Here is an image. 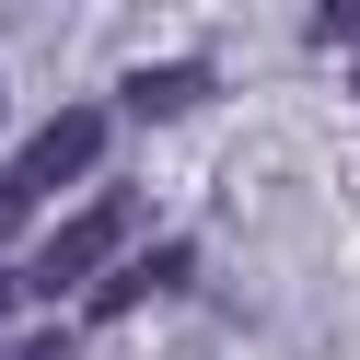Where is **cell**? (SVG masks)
I'll return each instance as SVG.
<instances>
[{"mask_svg":"<svg viewBox=\"0 0 360 360\" xmlns=\"http://www.w3.org/2000/svg\"><path fill=\"white\" fill-rule=\"evenodd\" d=\"M24 210H35V186H24V174H0V256H12V233H24Z\"/></svg>","mask_w":360,"mask_h":360,"instance_id":"cell-5","label":"cell"},{"mask_svg":"<svg viewBox=\"0 0 360 360\" xmlns=\"http://www.w3.org/2000/svg\"><path fill=\"white\" fill-rule=\"evenodd\" d=\"M174 279H186V244H151V256L105 267V279H94V302H82V326H117V314H140L151 290H174Z\"/></svg>","mask_w":360,"mask_h":360,"instance_id":"cell-3","label":"cell"},{"mask_svg":"<svg viewBox=\"0 0 360 360\" xmlns=\"http://www.w3.org/2000/svg\"><path fill=\"white\" fill-rule=\"evenodd\" d=\"M94 163H105V105H58V117L12 151V174H24L35 198H47V186H82Z\"/></svg>","mask_w":360,"mask_h":360,"instance_id":"cell-2","label":"cell"},{"mask_svg":"<svg viewBox=\"0 0 360 360\" xmlns=\"http://www.w3.org/2000/svg\"><path fill=\"white\" fill-rule=\"evenodd\" d=\"M128 221H140V198H94V210H82V221H58V233L47 244H35V267H24V290H47V302H70V290H82V302H94V267H117V244H128Z\"/></svg>","mask_w":360,"mask_h":360,"instance_id":"cell-1","label":"cell"},{"mask_svg":"<svg viewBox=\"0 0 360 360\" xmlns=\"http://www.w3.org/2000/svg\"><path fill=\"white\" fill-rule=\"evenodd\" d=\"M0 314H12V279H0Z\"/></svg>","mask_w":360,"mask_h":360,"instance_id":"cell-6","label":"cell"},{"mask_svg":"<svg viewBox=\"0 0 360 360\" xmlns=\"http://www.w3.org/2000/svg\"><path fill=\"white\" fill-rule=\"evenodd\" d=\"M198 94H210L198 58H174V70H128V117H186Z\"/></svg>","mask_w":360,"mask_h":360,"instance_id":"cell-4","label":"cell"}]
</instances>
